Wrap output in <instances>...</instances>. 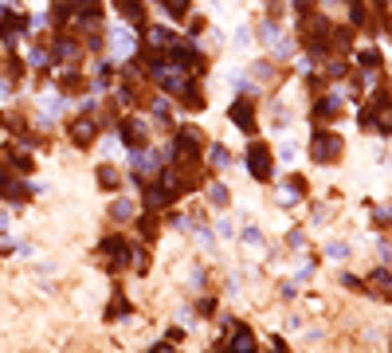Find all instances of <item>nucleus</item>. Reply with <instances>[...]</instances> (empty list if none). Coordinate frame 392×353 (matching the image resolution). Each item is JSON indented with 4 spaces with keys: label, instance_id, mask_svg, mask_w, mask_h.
<instances>
[{
    "label": "nucleus",
    "instance_id": "7c9ffc66",
    "mask_svg": "<svg viewBox=\"0 0 392 353\" xmlns=\"http://www.w3.org/2000/svg\"><path fill=\"white\" fill-rule=\"evenodd\" d=\"M326 255H330V259H345V255H349V247H345V244H333V240H330V244H326Z\"/></svg>",
    "mask_w": 392,
    "mask_h": 353
},
{
    "label": "nucleus",
    "instance_id": "dca6fc26",
    "mask_svg": "<svg viewBox=\"0 0 392 353\" xmlns=\"http://www.w3.org/2000/svg\"><path fill=\"white\" fill-rule=\"evenodd\" d=\"M251 78H259L263 87H279V83H283V71L274 67L271 59H259V63L251 67Z\"/></svg>",
    "mask_w": 392,
    "mask_h": 353
},
{
    "label": "nucleus",
    "instance_id": "c756f323",
    "mask_svg": "<svg viewBox=\"0 0 392 353\" xmlns=\"http://www.w3.org/2000/svg\"><path fill=\"white\" fill-rule=\"evenodd\" d=\"M286 247H294V251H298V247H306V232H302V228H290V235H286Z\"/></svg>",
    "mask_w": 392,
    "mask_h": 353
},
{
    "label": "nucleus",
    "instance_id": "423d86ee",
    "mask_svg": "<svg viewBox=\"0 0 392 353\" xmlns=\"http://www.w3.org/2000/svg\"><path fill=\"white\" fill-rule=\"evenodd\" d=\"M106 43H110V51H114V59H134L137 55V32L130 28V24H110L106 28Z\"/></svg>",
    "mask_w": 392,
    "mask_h": 353
},
{
    "label": "nucleus",
    "instance_id": "5701e85b",
    "mask_svg": "<svg viewBox=\"0 0 392 353\" xmlns=\"http://www.w3.org/2000/svg\"><path fill=\"white\" fill-rule=\"evenodd\" d=\"M0 126L12 130V134H24V130H28V118L16 114V110H4V114H0Z\"/></svg>",
    "mask_w": 392,
    "mask_h": 353
},
{
    "label": "nucleus",
    "instance_id": "6ab92c4d",
    "mask_svg": "<svg viewBox=\"0 0 392 353\" xmlns=\"http://www.w3.org/2000/svg\"><path fill=\"white\" fill-rule=\"evenodd\" d=\"M149 263H153V255H149V247L134 244V251H130V267H134V275H146Z\"/></svg>",
    "mask_w": 392,
    "mask_h": 353
},
{
    "label": "nucleus",
    "instance_id": "aec40b11",
    "mask_svg": "<svg viewBox=\"0 0 392 353\" xmlns=\"http://www.w3.org/2000/svg\"><path fill=\"white\" fill-rule=\"evenodd\" d=\"M153 4H161L165 16H173V20H185L192 12V0H153Z\"/></svg>",
    "mask_w": 392,
    "mask_h": 353
},
{
    "label": "nucleus",
    "instance_id": "9b49d317",
    "mask_svg": "<svg viewBox=\"0 0 392 353\" xmlns=\"http://www.w3.org/2000/svg\"><path fill=\"white\" fill-rule=\"evenodd\" d=\"M161 220H165V212H137L134 228H137V235H141L146 244H157V240H161Z\"/></svg>",
    "mask_w": 392,
    "mask_h": 353
},
{
    "label": "nucleus",
    "instance_id": "0eeeda50",
    "mask_svg": "<svg viewBox=\"0 0 392 353\" xmlns=\"http://www.w3.org/2000/svg\"><path fill=\"white\" fill-rule=\"evenodd\" d=\"M227 122H232L235 130H244L247 137L259 134V118H255V98H251V95L235 98L232 106H227Z\"/></svg>",
    "mask_w": 392,
    "mask_h": 353
},
{
    "label": "nucleus",
    "instance_id": "393cba45",
    "mask_svg": "<svg viewBox=\"0 0 392 353\" xmlns=\"http://www.w3.org/2000/svg\"><path fill=\"white\" fill-rule=\"evenodd\" d=\"M369 220H372V228H388L392 224V205H377L369 212Z\"/></svg>",
    "mask_w": 392,
    "mask_h": 353
},
{
    "label": "nucleus",
    "instance_id": "c85d7f7f",
    "mask_svg": "<svg viewBox=\"0 0 392 353\" xmlns=\"http://www.w3.org/2000/svg\"><path fill=\"white\" fill-rule=\"evenodd\" d=\"M244 244H247V247H263V232L247 224V228H244Z\"/></svg>",
    "mask_w": 392,
    "mask_h": 353
},
{
    "label": "nucleus",
    "instance_id": "412c9836",
    "mask_svg": "<svg viewBox=\"0 0 392 353\" xmlns=\"http://www.w3.org/2000/svg\"><path fill=\"white\" fill-rule=\"evenodd\" d=\"M200 318H216V310H220V298L216 294H196V306H192Z\"/></svg>",
    "mask_w": 392,
    "mask_h": 353
},
{
    "label": "nucleus",
    "instance_id": "f8f14e48",
    "mask_svg": "<svg viewBox=\"0 0 392 353\" xmlns=\"http://www.w3.org/2000/svg\"><path fill=\"white\" fill-rule=\"evenodd\" d=\"M204 200L208 208H216V212H224L227 205H232V193H227L224 181H216V176H208V185H204Z\"/></svg>",
    "mask_w": 392,
    "mask_h": 353
},
{
    "label": "nucleus",
    "instance_id": "39448f33",
    "mask_svg": "<svg viewBox=\"0 0 392 353\" xmlns=\"http://www.w3.org/2000/svg\"><path fill=\"white\" fill-rule=\"evenodd\" d=\"M98 134H102V122L94 114H75L67 122V137H71V146H78V149H90L98 141Z\"/></svg>",
    "mask_w": 392,
    "mask_h": 353
},
{
    "label": "nucleus",
    "instance_id": "9d476101",
    "mask_svg": "<svg viewBox=\"0 0 392 353\" xmlns=\"http://www.w3.org/2000/svg\"><path fill=\"white\" fill-rule=\"evenodd\" d=\"M365 294H377L381 303H392V271L388 267H372L365 275Z\"/></svg>",
    "mask_w": 392,
    "mask_h": 353
},
{
    "label": "nucleus",
    "instance_id": "a878e982",
    "mask_svg": "<svg viewBox=\"0 0 392 353\" xmlns=\"http://www.w3.org/2000/svg\"><path fill=\"white\" fill-rule=\"evenodd\" d=\"M286 188H294L298 196H306V193H310V181H306L302 173H286Z\"/></svg>",
    "mask_w": 392,
    "mask_h": 353
},
{
    "label": "nucleus",
    "instance_id": "ddd939ff",
    "mask_svg": "<svg viewBox=\"0 0 392 353\" xmlns=\"http://www.w3.org/2000/svg\"><path fill=\"white\" fill-rule=\"evenodd\" d=\"M134 216H137V205H134V200L114 193V200H110V220H114V224H134Z\"/></svg>",
    "mask_w": 392,
    "mask_h": 353
},
{
    "label": "nucleus",
    "instance_id": "7ed1b4c3",
    "mask_svg": "<svg viewBox=\"0 0 392 353\" xmlns=\"http://www.w3.org/2000/svg\"><path fill=\"white\" fill-rule=\"evenodd\" d=\"M114 134H118V141L126 149H146L149 146V122H146V114H122L118 118V126H114Z\"/></svg>",
    "mask_w": 392,
    "mask_h": 353
},
{
    "label": "nucleus",
    "instance_id": "20e7f679",
    "mask_svg": "<svg viewBox=\"0 0 392 353\" xmlns=\"http://www.w3.org/2000/svg\"><path fill=\"white\" fill-rule=\"evenodd\" d=\"M98 251H102V259H106L110 271H126L130 267V251H134V244H130L122 232H106L102 240H98Z\"/></svg>",
    "mask_w": 392,
    "mask_h": 353
},
{
    "label": "nucleus",
    "instance_id": "cd10ccee",
    "mask_svg": "<svg viewBox=\"0 0 392 353\" xmlns=\"http://www.w3.org/2000/svg\"><path fill=\"white\" fill-rule=\"evenodd\" d=\"M185 338H188L185 326H169L165 330V342H173V345H185Z\"/></svg>",
    "mask_w": 392,
    "mask_h": 353
},
{
    "label": "nucleus",
    "instance_id": "2f4dec72",
    "mask_svg": "<svg viewBox=\"0 0 392 353\" xmlns=\"http://www.w3.org/2000/svg\"><path fill=\"white\" fill-rule=\"evenodd\" d=\"M146 353H181V345H173V342H157V345H149Z\"/></svg>",
    "mask_w": 392,
    "mask_h": 353
},
{
    "label": "nucleus",
    "instance_id": "4be33fe9",
    "mask_svg": "<svg viewBox=\"0 0 392 353\" xmlns=\"http://www.w3.org/2000/svg\"><path fill=\"white\" fill-rule=\"evenodd\" d=\"M279 36H283V28H279V20H274V16L259 20V39H263V43H274Z\"/></svg>",
    "mask_w": 392,
    "mask_h": 353
},
{
    "label": "nucleus",
    "instance_id": "473e14b6",
    "mask_svg": "<svg viewBox=\"0 0 392 353\" xmlns=\"http://www.w3.org/2000/svg\"><path fill=\"white\" fill-rule=\"evenodd\" d=\"M4 173H12V169H8V157L0 153V176H4Z\"/></svg>",
    "mask_w": 392,
    "mask_h": 353
},
{
    "label": "nucleus",
    "instance_id": "b1692460",
    "mask_svg": "<svg viewBox=\"0 0 392 353\" xmlns=\"http://www.w3.org/2000/svg\"><path fill=\"white\" fill-rule=\"evenodd\" d=\"M377 134H381V137H392V102L377 106Z\"/></svg>",
    "mask_w": 392,
    "mask_h": 353
},
{
    "label": "nucleus",
    "instance_id": "f3484780",
    "mask_svg": "<svg viewBox=\"0 0 392 353\" xmlns=\"http://www.w3.org/2000/svg\"><path fill=\"white\" fill-rule=\"evenodd\" d=\"M98 188H102V193H118V188H122V169L98 165Z\"/></svg>",
    "mask_w": 392,
    "mask_h": 353
},
{
    "label": "nucleus",
    "instance_id": "72a5a7b5",
    "mask_svg": "<svg viewBox=\"0 0 392 353\" xmlns=\"http://www.w3.org/2000/svg\"><path fill=\"white\" fill-rule=\"evenodd\" d=\"M204 353H227V349H224V342H216L212 349H204Z\"/></svg>",
    "mask_w": 392,
    "mask_h": 353
},
{
    "label": "nucleus",
    "instance_id": "1a4fd4ad",
    "mask_svg": "<svg viewBox=\"0 0 392 353\" xmlns=\"http://www.w3.org/2000/svg\"><path fill=\"white\" fill-rule=\"evenodd\" d=\"M55 90H59L63 98H78V95H87V90H90V78L83 75L78 67H67V71H59Z\"/></svg>",
    "mask_w": 392,
    "mask_h": 353
},
{
    "label": "nucleus",
    "instance_id": "bb28decb",
    "mask_svg": "<svg viewBox=\"0 0 392 353\" xmlns=\"http://www.w3.org/2000/svg\"><path fill=\"white\" fill-rule=\"evenodd\" d=\"M208 32V16H188V39H200Z\"/></svg>",
    "mask_w": 392,
    "mask_h": 353
},
{
    "label": "nucleus",
    "instance_id": "f257e3e1",
    "mask_svg": "<svg viewBox=\"0 0 392 353\" xmlns=\"http://www.w3.org/2000/svg\"><path fill=\"white\" fill-rule=\"evenodd\" d=\"M306 153H310L314 165H337L345 157V137L337 134L333 126H318L310 134V146H306Z\"/></svg>",
    "mask_w": 392,
    "mask_h": 353
},
{
    "label": "nucleus",
    "instance_id": "a211bd4d",
    "mask_svg": "<svg viewBox=\"0 0 392 353\" xmlns=\"http://www.w3.org/2000/svg\"><path fill=\"white\" fill-rule=\"evenodd\" d=\"M126 314H134V303H130L122 291H114V298H110V306H106V322H118V318H126Z\"/></svg>",
    "mask_w": 392,
    "mask_h": 353
},
{
    "label": "nucleus",
    "instance_id": "6e6552de",
    "mask_svg": "<svg viewBox=\"0 0 392 353\" xmlns=\"http://www.w3.org/2000/svg\"><path fill=\"white\" fill-rule=\"evenodd\" d=\"M342 95L345 90H326V95H318L314 98V106H310V118L318 122V126H333L337 118H342Z\"/></svg>",
    "mask_w": 392,
    "mask_h": 353
},
{
    "label": "nucleus",
    "instance_id": "f03ea898",
    "mask_svg": "<svg viewBox=\"0 0 392 353\" xmlns=\"http://www.w3.org/2000/svg\"><path fill=\"white\" fill-rule=\"evenodd\" d=\"M244 165H247V173H251V181L271 185L274 181V149L267 146V141H259V137H251L244 149Z\"/></svg>",
    "mask_w": 392,
    "mask_h": 353
},
{
    "label": "nucleus",
    "instance_id": "2eb2a0df",
    "mask_svg": "<svg viewBox=\"0 0 392 353\" xmlns=\"http://www.w3.org/2000/svg\"><path fill=\"white\" fill-rule=\"evenodd\" d=\"M204 165H208V169H216V173L232 165V153H227L224 141H208V149H204Z\"/></svg>",
    "mask_w": 392,
    "mask_h": 353
},
{
    "label": "nucleus",
    "instance_id": "4468645a",
    "mask_svg": "<svg viewBox=\"0 0 392 353\" xmlns=\"http://www.w3.org/2000/svg\"><path fill=\"white\" fill-rule=\"evenodd\" d=\"M353 63H357L361 71H381L384 55H381V48H377V43H369V48H353Z\"/></svg>",
    "mask_w": 392,
    "mask_h": 353
}]
</instances>
